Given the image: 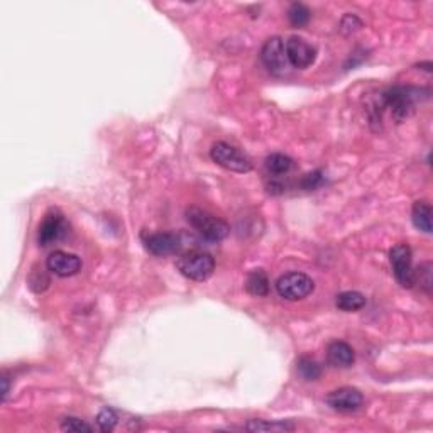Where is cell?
<instances>
[{"label": "cell", "mask_w": 433, "mask_h": 433, "mask_svg": "<svg viewBox=\"0 0 433 433\" xmlns=\"http://www.w3.org/2000/svg\"><path fill=\"white\" fill-rule=\"evenodd\" d=\"M186 220L203 239L210 240V243H219V240L225 239L230 232V227L225 220L203 210V208H186Z\"/></svg>", "instance_id": "obj_1"}, {"label": "cell", "mask_w": 433, "mask_h": 433, "mask_svg": "<svg viewBox=\"0 0 433 433\" xmlns=\"http://www.w3.org/2000/svg\"><path fill=\"white\" fill-rule=\"evenodd\" d=\"M381 107H379V115L382 110L391 112V117L395 121L401 122L403 119L410 117L415 110V102H417V90L410 86H393V88L384 90L381 93Z\"/></svg>", "instance_id": "obj_2"}, {"label": "cell", "mask_w": 433, "mask_h": 433, "mask_svg": "<svg viewBox=\"0 0 433 433\" xmlns=\"http://www.w3.org/2000/svg\"><path fill=\"white\" fill-rule=\"evenodd\" d=\"M176 266H178L180 273L185 277H188V280L205 281L214 274L215 259L208 252L190 251L180 256Z\"/></svg>", "instance_id": "obj_3"}, {"label": "cell", "mask_w": 433, "mask_h": 433, "mask_svg": "<svg viewBox=\"0 0 433 433\" xmlns=\"http://www.w3.org/2000/svg\"><path fill=\"white\" fill-rule=\"evenodd\" d=\"M315 290V283L305 273H286L276 281V291L281 298L299 301Z\"/></svg>", "instance_id": "obj_4"}, {"label": "cell", "mask_w": 433, "mask_h": 433, "mask_svg": "<svg viewBox=\"0 0 433 433\" xmlns=\"http://www.w3.org/2000/svg\"><path fill=\"white\" fill-rule=\"evenodd\" d=\"M212 161L234 173H249L252 169V161L237 147L227 143H215L210 149Z\"/></svg>", "instance_id": "obj_5"}, {"label": "cell", "mask_w": 433, "mask_h": 433, "mask_svg": "<svg viewBox=\"0 0 433 433\" xmlns=\"http://www.w3.org/2000/svg\"><path fill=\"white\" fill-rule=\"evenodd\" d=\"M389 261H391L393 273L396 281L403 288H413L415 271H413V254L408 244H398L389 251Z\"/></svg>", "instance_id": "obj_6"}, {"label": "cell", "mask_w": 433, "mask_h": 433, "mask_svg": "<svg viewBox=\"0 0 433 433\" xmlns=\"http://www.w3.org/2000/svg\"><path fill=\"white\" fill-rule=\"evenodd\" d=\"M68 229H70V225H68L64 215L61 214L60 210H56V208H53V210H49L48 214L45 215L41 225H39V230H38L39 245L46 247V245L60 243V240H63L64 237H66Z\"/></svg>", "instance_id": "obj_7"}, {"label": "cell", "mask_w": 433, "mask_h": 433, "mask_svg": "<svg viewBox=\"0 0 433 433\" xmlns=\"http://www.w3.org/2000/svg\"><path fill=\"white\" fill-rule=\"evenodd\" d=\"M284 49H286L288 63L293 68H297V70H306L317 60L315 46H312L306 39L299 38V36H291L284 42Z\"/></svg>", "instance_id": "obj_8"}, {"label": "cell", "mask_w": 433, "mask_h": 433, "mask_svg": "<svg viewBox=\"0 0 433 433\" xmlns=\"http://www.w3.org/2000/svg\"><path fill=\"white\" fill-rule=\"evenodd\" d=\"M261 60L273 75L286 73L288 58L283 39L277 38V36L269 38L261 49Z\"/></svg>", "instance_id": "obj_9"}, {"label": "cell", "mask_w": 433, "mask_h": 433, "mask_svg": "<svg viewBox=\"0 0 433 433\" xmlns=\"http://www.w3.org/2000/svg\"><path fill=\"white\" fill-rule=\"evenodd\" d=\"M48 271L60 277L75 276L82 271V259L78 256L70 254L64 251H54L49 254L48 261H46Z\"/></svg>", "instance_id": "obj_10"}, {"label": "cell", "mask_w": 433, "mask_h": 433, "mask_svg": "<svg viewBox=\"0 0 433 433\" xmlns=\"http://www.w3.org/2000/svg\"><path fill=\"white\" fill-rule=\"evenodd\" d=\"M325 401H327V405L330 406L332 410L356 411L362 406L364 396L359 389L345 386V388H338L335 389V391H332Z\"/></svg>", "instance_id": "obj_11"}, {"label": "cell", "mask_w": 433, "mask_h": 433, "mask_svg": "<svg viewBox=\"0 0 433 433\" xmlns=\"http://www.w3.org/2000/svg\"><path fill=\"white\" fill-rule=\"evenodd\" d=\"M144 245H146L147 251L153 256L158 258H164V256L176 254L182 247V240L176 234L171 232H158V234H149V236L144 239Z\"/></svg>", "instance_id": "obj_12"}, {"label": "cell", "mask_w": 433, "mask_h": 433, "mask_svg": "<svg viewBox=\"0 0 433 433\" xmlns=\"http://www.w3.org/2000/svg\"><path fill=\"white\" fill-rule=\"evenodd\" d=\"M327 360L334 367H351L356 360V354L347 342L337 341L328 345Z\"/></svg>", "instance_id": "obj_13"}, {"label": "cell", "mask_w": 433, "mask_h": 433, "mask_svg": "<svg viewBox=\"0 0 433 433\" xmlns=\"http://www.w3.org/2000/svg\"><path fill=\"white\" fill-rule=\"evenodd\" d=\"M411 220H413V225L418 230L425 234H430L433 229L432 223V205L428 201H415L413 212H411Z\"/></svg>", "instance_id": "obj_14"}, {"label": "cell", "mask_w": 433, "mask_h": 433, "mask_svg": "<svg viewBox=\"0 0 433 433\" xmlns=\"http://www.w3.org/2000/svg\"><path fill=\"white\" fill-rule=\"evenodd\" d=\"M245 290L252 295V297H268L269 293V280L268 274L262 269H254L249 273L247 280H245Z\"/></svg>", "instance_id": "obj_15"}, {"label": "cell", "mask_w": 433, "mask_h": 433, "mask_svg": "<svg viewBox=\"0 0 433 433\" xmlns=\"http://www.w3.org/2000/svg\"><path fill=\"white\" fill-rule=\"evenodd\" d=\"M245 430L252 433H262V432H273V433H283V432H293L295 425L291 421H266V420H249L245 423Z\"/></svg>", "instance_id": "obj_16"}, {"label": "cell", "mask_w": 433, "mask_h": 433, "mask_svg": "<svg viewBox=\"0 0 433 433\" xmlns=\"http://www.w3.org/2000/svg\"><path fill=\"white\" fill-rule=\"evenodd\" d=\"M335 305L342 312H357L366 306V297L359 291H344L335 299Z\"/></svg>", "instance_id": "obj_17"}, {"label": "cell", "mask_w": 433, "mask_h": 433, "mask_svg": "<svg viewBox=\"0 0 433 433\" xmlns=\"http://www.w3.org/2000/svg\"><path fill=\"white\" fill-rule=\"evenodd\" d=\"M291 168H293V160H291L290 156H284V154L276 153L266 158V169H268L269 175H273V176L286 175Z\"/></svg>", "instance_id": "obj_18"}, {"label": "cell", "mask_w": 433, "mask_h": 433, "mask_svg": "<svg viewBox=\"0 0 433 433\" xmlns=\"http://www.w3.org/2000/svg\"><path fill=\"white\" fill-rule=\"evenodd\" d=\"M312 12H310L308 7L305 3H291L290 10H288V19H290L291 26L293 27H303L308 24Z\"/></svg>", "instance_id": "obj_19"}, {"label": "cell", "mask_w": 433, "mask_h": 433, "mask_svg": "<svg viewBox=\"0 0 433 433\" xmlns=\"http://www.w3.org/2000/svg\"><path fill=\"white\" fill-rule=\"evenodd\" d=\"M298 374L305 381H317L322 374V367L319 366L317 360L310 359V357H301L298 360Z\"/></svg>", "instance_id": "obj_20"}, {"label": "cell", "mask_w": 433, "mask_h": 433, "mask_svg": "<svg viewBox=\"0 0 433 433\" xmlns=\"http://www.w3.org/2000/svg\"><path fill=\"white\" fill-rule=\"evenodd\" d=\"M119 423V417L112 408H103L99 415H97V425L102 432H114Z\"/></svg>", "instance_id": "obj_21"}, {"label": "cell", "mask_w": 433, "mask_h": 433, "mask_svg": "<svg viewBox=\"0 0 433 433\" xmlns=\"http://www.w3.org/2000/svg\"><path fill=\"white\" fill-rule=\"evenodd\" d=\"M49 286V277L46 276V273L42 269H34L29 276V288H31L34 293H42L46 288Z\"/></svg>", "instance_id": "obj_22"}, {"label": "cell", "mask_w": 433, "mask_h": 433, "mask_svg": "<svg viewBox=\"0 0 433 433\" xmlns=\"http://www.w3.org/2000/svg\"><path fill=\"white\" fill-rule=\"evenodd\" d=\"M61 430L70 433H90L92 427L85 423V421H82L80 418H64L63 423H61Z\"/></svg>", "instance_id": "obj_23"}, {"label": "cell", "mask_w": 433, "mask_h": 433, "mask_svg": "<svg viewBox=\"0 0 433 433\" xmlns=\"http://www.w3.org/2000/svg\"><path fill=\"white\" fill-rule=\"evenodd\" d=\"M322 183H323V173L313 171V173H308V175H305V178H303V182H301V186L305 190H317L319 186H322Z\"/></svg>", "instance_id": "obj_24"}, {"label": "cell", "mask_w": 433, "mask_h": 433, "mask_svg": "<svg viewBox=\"0 0 433 433\" xmlns=\"http://www.w3.org/2000/svg\"><path fill=\"white\" fill-rule=\"evenodd\" d=\"M420 276H423V280H420V284L425 288L427 293H430V288H432V264L430 262H425L420 269Z\"/></svg>", "instance_id": "obj_25"}, {"label": "cell", "mask_w": 433, "mask_h": 433, "mask_svg": "<svg viewBox=\"0 0 433 433\" xmlns=\"http://www.w3.org/2000/svg\"><path fill=\"white\" fill-rule=\"evenodd\" d=\"M0 381H2V401H5L7 396H9V389H10L9 378L2 376V379H0Z\"/></svg>", "instance_id": "obj_26"}]
</instances>
